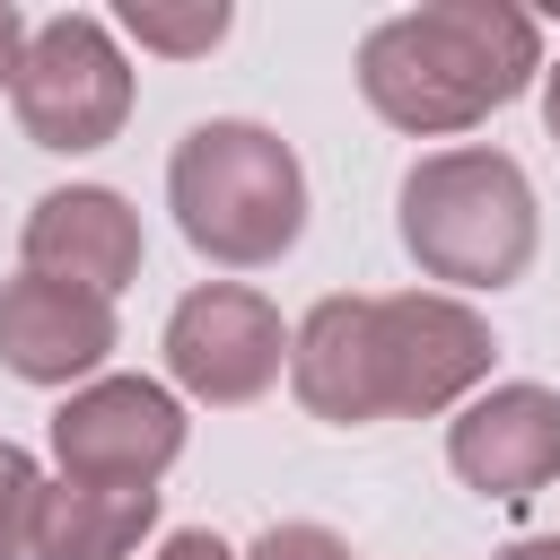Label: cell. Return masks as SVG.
I'll use <instances>...</instances> for the list:
<instances>
[{
  "mask_svg": "<svg viewBox=\"0 0 560 560\" xmlns=\"http://www.w3.org/2000/svg\"><path fill=\"white\" fill-rule=\"evenodd\" d=\"M44 472L26 446L0 438V560H35V516H44Z\"/></svg>",
  "mask_w": 560,
  "mask_h": 560,
  "instance_id": "obj_13",
  "label": "cell"
},
{
  "mask_svg": "<svg viewBox=\"0 0 560 560\" xmlns=\"http://www.w3.org/2000/svg\"><path fill=\"white\" fill-rule=\"evenodd\" d=\"M245 560H350V542H341L332 525H306V516H298V525H271Z\"/></svg>",
  "mask_w": 560,
  "mask_h": 560,
  "instance_id": "obj_14",
  "label": "cell"
},
{
  "mask_svg": "<svg viewBox=\"0 0 560 560\" xmlns=\"http://www.w3.org/2000/svg\"><path fill=\"white\" fill-rule=\"evenodd\" d=\"M446 464L481 499H534L560 481V394L551 385H490L446 420Z\"/></svg>",
  "mask_w": 560,
  "mask_h": 560,
  "instance_id": "obj_8",
  "label": "cell"
},
{
  "mask_svg": "<svg viewBox=\"0 0 560 560\" xmlns=\"http://www.w3.org/2000/svg\"><path fill=\"white\" fill-rule=\"evenodd\" d=\"M61 481L88 490H158V472L184 455V402L149 376H96L52 411Z\"/></svg>",
  "mask_w": 560,
  "mask_h": 560,
  "instance_id": "obj_7",
  "label": "cell"
},
{
  "mask_svg": "<svg viewBox=\"0 0 560 560\" xmlns=\"http://www.w3.org/2000/svg\"><path fill=\"white\" fill-rule=\"evenodd\" d=\"M542 70V35L508 0H438L368 26L359 44V96L394 131H472L481 114L516 105Z\"/></svg>",
  "mask_w": 560,
  "mask_h": 560,
  "instance_id": "obj_2",
  "label": "cell"
},
{
  "mask_svg": "<svg viewBox=\"0 0 560 560\" xmlns=\"http://www.w3.org/2000/svg\"><path fill=\"white\" fill-rule=\"evenodd\" d=\"M122 26H131L149 52L192 61V52H210V44L228 35V0H201V9H149V0H122Z\"/></svg>",
  "mask_w": 560,
  "mask_h": 560,
  "instance_id": "obj_12",
  "label": "cell"
},
{
  "mask_svg": "<svg viewBox=\"0 0 560 560\" xmlns=\"http://www.w3.org/2000/svg\"><path fill=\"white\" fill-rule=\"evenodd\" d=\"M289 341H298V332L280 324V306H271L262 289L201 280V289H184L175 315H166V376H175L192 402L236 411V402H254V394L280 385Z\"/></svg>",
  "mask_w": 560,
  "mask_h": 560,
  "instance_id": "obj_6",
  "label": "cell"
},
{
  "mask_svg": "<svg viewBox=\"0 0 560 560\" xmlns=\"http://www.w3.org/2000/svg\"><path fill=\"white\" fill-rule=\"evenodd\" d=\"M149 525H158V490L52 481L44 490V516H35V560H131Z\"/></svg>",
  "mask_w": 560,
  "mask_h": 560,
  "instance_id": "obj_11",
  "label": "cell"
},
{
  "mask_svg": "<svg viewBox=\"0 0 560 560\" xmlns=\"http://www.w3.org/2000/svg\"><path fill=\"white\" fill-rule=\"evenodd\" d=\"M105 350H114V298L44 280V271L0 280V368L9 376H26V385H79V376L105 368Z\"/></svg>",
  "mask_w": 560,
  "mask_h": 560,
  "instance_id": "obj_9",
  "label": "cell"
},
{
  "mask_svg": "<svg viewBox=\"0 0 560 560\" xmlns=\"http://www.w3.org/2000/svg\"><path fill=\"white\" fill-rule=\"evenodd\" d=\"M26 271L70 280L114 298L122 280H140V210L105 184H61L26 210Z\"/></svg>",
  "mask_w": 560,
  "mask_h": 560,
  "instance_id": "obj_10",
  "label": "cell"
},
{
  "mask_svg": "<svg viewBox=\"0 0 560 560\" xmlns=\"http://www.w3.org/2000/svg\"><path fill=\"white\" fill-rule=\"evenodd\" d=\"M166 201H175V228L192 254L228 262V271H254V262H280L306 228V166L280 131L245 122V114H210L175 140L166 158Z\"/></svg>",
  "mask_w": 560,
  "mask_h": 560,
  "instance_id": "obj_3",
  "label": "cell"
},
{
  "mask_svg": "<svg viewBox=\"0 0 560 560\" xmlns=\"http://www.w3.org/2000/svg\"><path fill=\"white\" fill-rule=\"evenodd\" d=\"M9 105H18V131L35 149H61V158L105 149L122 131V114H131V61L105 35V18H88V9L44 18L26 35V61H18Z\"/></svg>",
  "mask_w": 560,
  "mask_h": 560,
  "instance_id": "obj_5",
  "label": "cell"
},
{
  "mask_svg": "<svg viewBox=\"0 0 560 560\" xmlns=\"http://www.w3.org/2000/svg\"><path fill=\"white\" fill-rule=\"evenodd\" d=\"M26 35H35V26H26V18H18V9L0 0V88H18V61H26Z\"/></svg>",
  "mask_w": 560,
  "mask_h": 560,
  "instance_id": "obj_15",
  "label": "cell"
},
{
  "mask_svg": "<svg viewBox=\"0 0 560 560\" xmlns=\"http://www.w3.org/2000/svg\"><path fill=\"white\" fill-rule=\"evenodd\" d=\"M394 228H402V254L429 280H455V289H508V280H525V262L542 245L534 184L508 149L420 158L394 192Z\"/></svg>",
  "mask_w": 560,
  "mask_h": 560,
  "instance_id": "obj_4",
  "label": "cell"
},
{
  "mask_svg": "<svg viewBox=\"0 0 560 560\" xmlns=\"http://www.w3.org/2000/svg\"><path fill=\"white\" fill-rule=\"evenodd\" d=\"M499 560H560V542H551V534H534V542H508Z\"/></svg>",
  "mask_w": 560,
  "mask_h": 560,
  "instance_id": "obj_17",
  "label": "cell"
},
{
  "mask_svg": "<svg viewBox=\"0 0 560 560\" xmlns=\"http://www.w3.org/2000/svg\"><path fill=\"white\" fill-rule=\"evenodd\" d=\"M490 350H499L490 324L446 289L324 298L289 341V385L332 429L429 420V411H455L490 376Z\"/></svg>",
  "mask_w": 560,
  "mask_h": 560,
  "instance_id": "obj_1",
  "label": "cell"
},
{
  "mask_svg": "<svg viewBox=\"0 0 560 560\" xmlns=\"http://www.w3.org/2000/svg\"><path fill=\"white\" fill-rule=\"evenodd\" d=\"M542 122H551V140H560V70H542Z\"/></svg>",
  "mask_w": 560,
  "mask_h": 560,
  "instance_id": "obj_18",
  "label": "cell"
},
{
  "mask_svg": "<svg viewBox=\"0 0 560 560\" xmlns=\"http://www.w3.org/2000/svg\"><path fill=\"white\" fill-rule=\"evenodd\" d=\"M158 560H245V551H228L219 534H201V525H192V534H166V542H158Z\"/></svg>",
  "mask_w": 560,
  "mask_h": 560,
  "instance_id": "obj_16",
  "label": "cell"
}]
</instances>
